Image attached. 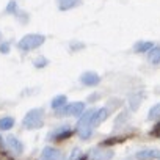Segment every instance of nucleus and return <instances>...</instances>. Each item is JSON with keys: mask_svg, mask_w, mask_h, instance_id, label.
<instances>
[{"mask_svg": "<svg viewBox=\"0 0 160 160\" xmlns=\"http://www.w3.org/2000/svg\"><path fill=\"white\" fill-rule=\"evenodd\" d=\"M44 124V108H32L25 113L22 126L27 130H38Z\"/></svg>", "mask_w": 160, "mask_h": 160, "instance_id": "nucleus-1", "label": "nucleus"}, {"mask_svg": "<svg viewBox=\"0 0 160 160\" xmlns=\"http://www.w3.org/2000/svg\"><path fill=\"white\" fill-rule=\"evenodd\" d=\"M96 108H91V110H87L82 116L78 118L77 121V133L82 140H88L91 138L93 135V127H91V119H93V115H94Z\"/></svg>", "mask_w": 160, "mask_h": 160, "instance_id": "nucleus-2", "label": "nucleus"}, {"mask_svg": "<svg viewBox=\"0 0 160 160\" xmlns=\"http://www.w3.org/2000/svg\"><path fill=\"white\" fill-rule=\"evenodd\" d=\"M46 42V36L44 35H39V33H30V35H25L21 38V41L18 42V47L24 52H30V50H35L38 47H41L42 44Z\"/></svg>", "mask_w": 160, "mask_h": 160, "instance_id": "nucleus-3", "label": "nucleus"}, {"mask_svg": "<svg viewBox=\"0 0 160 160\" xmlns=\"http://www.w3.org/2000/svg\"><path fill=\"white\" fill-rule=\"evenodd\" d=\"M85 102H71V104H66L61 110L57 112V116L58 118H63V116H75V118H80L83 113H85Z\"/></svg>", "mask_w": 160, "mask_h": 160, "instance_id": "nucleus-4", "label": "nucleus"}, {"mask_svg": "<svg viewBox=\"0 0 160 160\" xmlns=\"http://www.w3.org/2000/svg\"><path fill=\"white\" fill-rule=\"evenodd\" d=\"M5 149H7L8 152H11L13 155L19 157V155H22V152H24V144H22V141H21L19 138H16L14 135H10V137L5 138Z\"/></svg>", "mask_w": 160, "mask_h": 160, "instance_id": "nucleus-5", "label": "nucleus"}, {"mask_svg": "<svg viewBox=\"0 0 160 160\" xmlns=\"http://www.w3.org/2000/svg\"><path fill=\"white\" fill-rule=\"evenodd\" d=\"M112 158H113V151L104 146L93 148L88 152V160H112Z\"/></svg>", "mask_w": 160, "mask_h": 160, "instance_id": "nucleus-6", "label": "nucleus"}, {"mask_svg": "<svg viewBox=\"0 0 160 160\" xmlns=\"http://www.w3.org/2000/svg\"><path fill=\"white\" fill-rule=\"evenodd\" d=\"M80 83L85 87H98L101 83V75L94 71H85L82 75H80Z\"/></svg>", "mask_w": 160, "mask_h": 160, "instance_id": "nucleus-7", "label": "nucleus"}, {"mask_svg": "<svg viewBox=\"0 0 160 160\" xmlns=\"http://www.w3.org/2000/svg\"><path fill=\"white\" fill-rule=\"evenodd\" d=\"M41 158L42 160H66L64 154L53 146H46L41 152Z\"/></svg>", "mask_w": 160, "mask_h": 160, "instance_id": "nucleus-8", "label": "nucleus"}, {"mask_svg": "<svg viewBox=\"0 0 160 160\" xmlns=\"http://www.w3.org/2000/svg\"><path fill=\"white\" fill-rule=\"evenodd\" d=\"M71 135H72V129H71V126L64 124V126H60L58 129H55V130L49 135V138H52L53 141H64V140L69 138Z\"/></svg>", "mask_w": 160, "mask_h": 160, "instance_id": "nucleus-9", "label": "nucleus"}, {"mask_svg": "<svg viewBox=\"0 0 160 160\" xmlns=\"http://www.w3.org/2000/svg\"><path fill=\"white\" fill-rule=\"evenodd\" d=\"M108 115H110V110H108L107 107L98 108V110L94 112V115H93V119H91V127L94 129V127H98L99 124H102V122L108 118Z\"/></svg>", "mask_w": 160, "mask_h": 160, "instance_id": "nucleus-10", "label": "nucleus"}, {"mask_svg": "<svg viewBox=\"0 0 160 160\" xmlns=\"http://www.w3.org/2000/svg\"><path fill=\"white\" fill-rule=\"evenodd\" d=\"M137 160H160V149H141L135 154Z\"/></svg>", "mask_w": 160, "mask_h": 160, "instance_id": "nucleus-11", "label": "nucleus"}, {"mask_svg": "<svg viewBox=\"0 0 160 160\" xmlns=\"http://www.w3.org/2000/svg\"><path fill=\"white\" fill-rule=\"evenodd\" d=\"M141 99H143V91H133V93H130L129 94V108L132 110V112H135V110H138V107H140V104H141Z\"/></svg>", "mask_w": 160, "mask_h": 160, "instance_id": "nucleus-12", "label": "nucleus"}, {"mask_svg": "<svg viewBox=\"0 0 160 160\" xmlns=\"http://www.w3.org/2000/svg\"><path fill=\"white\" fill-rule=\"evenodd\" d=\"M57 3H58V8L61 11H69V10L78 7L82 3V0H57Z\"/></svg>", "mask_w": 160, "mask_h": 160, "instance_id": "nucleus-13", "label": "nucleus"}, {"mask_svg": "<svg viewBox=\"0 0 160 160\" xmlns=\"http://www.w3.org/2000/svg\"><path fill=\"white\" fill-rule=\"evenodd\" d=\"M148 61L152 66L160 64V46H154L149 52H148Z\"/></svg>", "mask_w": 160, "mask_h": 160, "instance_id": "nucleus-14", "label": "nucleus"}, {"mask_svg": "<svg viewBox=\"0 0 160 160\" xmlns=\"http://www.w3.org/2000/svg\"><path fill=\"white\" fill-rule=\"evenodd\" d=\"M152 47H154V42H151V41H138L133 46V52H137V53H148Z\"/></svg>", "mask_w": 160, "mask_h": 160, "instance_id": "nucleus-15", "label": "nucleus"}, {"mask_svg": "<svg viewBox=\"0 0 160 160\" xmlns=\"http://www.w3.org/2000/svg\"><path fill=\"white\" fill-rule=\"evenodd\" d=\"M66 104H68V98H66L64 94H58V96H55V98L50 101V107H52L55 112L61 110Z\"/></svg>", "mask_w": 160, "mask_h": 160, "instance_id": "nucleus-16", "label": "nucleus"}, {"mask_svg": "<svg viewBox=\"0 0 160 160\" xmlns=\"http://www.w3.org/2000/svg\"><path fill=\"white\" fill-rule=\"evenodd\" d=\"M16 121L13 116H3L0 118V132H7V130H11L14 127Z\"/></svg>", "mask_w": 160, "mask_h": 160, "instance_id": "nucleus-17", "label": "nucleus"}, {"mask_svg": "<svg viewBox=\"0 0 160 160\" xmlns=\"http://www.w3.org/2000/svg\"><path fill=\"white\" fill-rule=\"evenodd\" d=\"M148 119L149 121H154V119H160V102L154 104L149 112H148Z\"/></svg>", "mask_w": 160, "mask_h": 160, "instance_id": "nucleus-18", "label": "nucleus"}, {"mask_svg": "<svg viewBox=\"0 0 160 160\" xmlns=\"http://www.w3.org/2000/svg\"><path fill=\"white\" fill-rule=\"evenodd\" d=\"M47 64H49V60H47L46 57H38V58H35V61H33V66H35L36 69L46 68Z\"/></svg>", "mask_w": 160, "mask_h": 160, "instance_id": "nucleus-19", "label": "nucleus"}, {"mask_svg": "<svg viewBox=\"0 0 160 160\" xmlns=\"http://www.w3.org/2000/svg\"><path fill=\"white\" fill-rule=\"evenodd\" d=\"M80 155H82V149H80V148H74L71 155H69V160H77Z\"/></svg>", "mask_w": 160, "mask_h": 160, "instance_id": "nucleus-20", "label": "nucleus"}, {"mask_svg": "<svg viewBox=\"0 0 160 160\" xmlns=\"http://www.w3.org/2000/svg\"><path fill=\"white\" fill-rule=\"evenodd\" d=\"M5 11H7V13H14V14H16V11H18V3H16V0H11V2L8 3V7H7Z\"/></svg>", "mask_w": 160, "mask_h": 160, "instance_id": "nucleus-21", "label": "nucleus"}, {"mask_svg": "<svg viewBox=\"0 0 160 160\" xmlns=\"http://www.w3.org/2000/svg\"><path fill=\"white\" fill-rule=\"evenodd\" d=\"M0 53H10V42H0Z\"/></svg>", "mask_w": 160, "mask_h": 160, "instance_id": "nucleus-22", "label": "nucleus"}, {"mask_svg": "<svg viewBox=\"0 0 160 160\" xmlns=\"http://www.w3.org/2000/svg\"><path fill=\"white\" fill-rule=\"evenodd\" d=\"M0 42H2V33H0Z\"/></svg>", "mask_w": 160, "mask_h": 160, "instance_id": "nucleus-23", "label": "nucleus"}]
</instances>
